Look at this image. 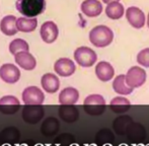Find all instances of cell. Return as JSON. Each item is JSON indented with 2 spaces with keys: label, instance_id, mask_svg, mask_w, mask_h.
Instances as JSON below:
<instances>
[{
  "label": "cell",
  "instance_id": "obj_29",
  "mask_svg": "<svg viewBox=\"0 0 149 146\" xmlns=\"http://www.w3.org/2000/svg\"><path fill=\"white\" fill-rule=\"evenodd\" d=\"M147 26L149 29V13H148V16H147Z\"/></svg>",
  "mask_w": 149,
  "mask_h": 146
},
{
  "label": "cell",
  "instance_id": "obj_18",
  "mask_svg": "<svg viewBox=\"0 0 149 146\" xmlns=\"http://www.w3.org/2000/svg\"><path fill=\"white\" fill-rule=\"evenodd\" d=\"M79 99V92L74 87H66L59 95V103L61 105H74Z\"/></svg>",
  "mask_w": 149,
  "mask_h": 146
},
{
  "label": "cell",
  "instance_id": "obj_9",
  "mask_svg": "<svg viewBox=\"0 0 149 146\" xmlns=\"http://www.w3.org/2000/svg\"><path fill=\"white\" fill-rule=\"evenodd\" d=\"M126 18L128 22L135 29H141L145 24V14L140 8L136 6H131L126 10Z\"/></svg>",
  "mask_w": 149,
  "mask_h": 146
},
{
  "label": "cell",
  "instance_id": "obj_19",
  "mask_svg": "<svg viewBox=\"0 0 149 146\" xmlns=\"http://www.w3.org/2000/svg\"><path fill=\"white\" fill-rule=\"evenodd\" d=\"M59 116L66 123H73L77 121L79 113L73 105H62L59 108Z\"/></svg>",
  "mask_w": 149,
  "mask_h": 146
},
{
  "label": "cell",
  "instance_id": "obj_12",
  "mask_svg": "<svg viewBox=\"0 0 149 146\" xmlns=\"http://www.w3.org/2000/svg\"><path fill=\"white\" fill-rule=\"evenodd\" d=\"M20 102L13 95H5L0 99V112L4 115H13L19 110Z\"/></svg>",
  "mask_w": 149,
  "mask_h": 146
},
{
  "label": "cell",
  "instance_id": "obj_27",
  "mask_svg": "<svg viewBox=\"0 0 149 146\" xmlns=\"http://www.w3.org/2000/svg\"><path fill=\"white\" fill-rule=\"evenodd\" d=\"M137 62L141 66L149 68V48L143 49L138 53L137 55Z\"/></svg>",
  "mask_w": 149,
  "mask_h": 146
},
{
  "label": "cell",
  "instance_id": "obj_5",
  "mask_svg": "<svg viewBox=\"0 0 149 146\" xmlns=\"http://www.w3.org/2000/svg\"><path fill=\"white\" fill-rule=\"evenodd\" d=\"M146 81V72L139 66H133L126 74V82L130 87H140Z\"/></svg>",
  "mask_w": 149,
  "mask_h": 146
},
{
  "label": "cell",
  "instance_id": "obj_2",
  "mask_svg": "<svg viewBox=\"0 0 149 146\" xmlns=\"http://www.w3.org/2000/svg\"><path fill=\"white\" fill-rule=\"evenodd\" d=\"M89 41L94 47L104 48L114 40V33L107 26H96L89 32Z\"/></svg>",
  "mask_w": 149,
  "mask_h": 146
},
{
  "label": "cell",
  "instance_id": "obj_14",
  "mask_svg": "<svg viewBox=\"0 0 149 146\" xmlns=\"http://www.w3.org/2000/svg\"><path fill=\"white\" fill-rule=\"evenodd\" d=\"M80 9L88 17H96L102 12V4L100 0H84L81 3Z\"/></svg>",
  "mask_w": 149,
  "mask_h": 146
},
{
  "label": "cell",
  "instance_id": "obj_26",
  "mask_svg": "<svg viewBox=\"0 0 149 146\" xmlns=\"http://www.w3.org/2000/svg\"><path fill=\"white\" fill-rule=\"evenodd\" d=\"M132 122L131 118L127 116H124V117H119L118 119L114 121V128L116 130H124V129H127L128 125Z\"/></svg>",
  "mask_w": 149,
  "mask_h": 146
},
{
  "label": "cell",
  "instance_id": "obj_13",
  "mask_svg": "<svg viewBox=\"0 0 149 146\" xmlns=\"http://www.w3.org/2000/svg\"><path fill=\"white\" fill-rule=\"evenodd\" d=\"M15 63L24 70H33L37 66V60L29 51H22L14 55Z\"/></svg>",
  "mask_w": 149,
  "mask_h": 146
},
{
  "label": "cell",
  "instance_id": "obj_20",
  "mask_svg": "<svg viewBox=\"0 0 149 146\" xmlns=\"http://www.w3.org/2000/svg\"><path fill=\"white\" fill-rule=\"evenodd\" d=\"M16 26L17 30L22 33H31L37 29L38 26V19L37 17H22L17 18L16 20Z\"/></svg>",
  "mask_w": 149,
  "mask_h": 146
},
{
  "label": "cell",
  "instance_id": "obj_3",
  "mask_svg": "<svg viewBox=\"0 0 149 146\" xmlns=\"http://www.w3.org/2000/svg\"><path fill=\"white\" fill-rule=\"evenodd\" d=\"M83 108L90 116H100L106 110V101L100 95H90L85 97Z\"/></svg>",
  "mask_w": 149,
  "mask_h": 146
},
{
  "label": "cell",
  "instance_id": "obj_11",
  "mask_svg": "<svg viewBox=\"0 0 149 146\" xmlns=\"http://www.w3.org/2000/svg\"><path fill=\"white\" fill-rule=\"evenodd\" d=\"M54 70L62 77L71 76L76 70L75 63L69 58H60L54 64Z\"/></svg>",
  "mask_w": 149,
  "mask_h": 146
},
{
  "label": "cell",
  "instance_id": "obj_28",
  "mask_svg": "<svg viewBox=\"0 0 149 146\" xmlns=\"http://www.w3.org/2000/svg\"><path fill=\"white\" fill-rule=\"evenodd\" d=\"M115 1H120V0H102V2L106 4H109V3H111V2H115Z\"/></svg>",
  "mask_w": 149,
  "mask_h": 146
},
{
  "label": "cell",
  "instance_id": "obj_25",
  "mask_svg": "<svg viewBox=\"0 0 149 146\" xmlns=\"http://www.w3.org/2000/svg\"><path fill=\"white\" fill-rule=\"evenodd\" d=\"M29 50H30V46L28 42L24 41V39H19V38L14 39L9 44V52L12 55H15L22 51H29Z\"/></svg>",
  "mask_w": 149,
  "mask_h": 146
},
{
  "label": "cell",
  "instance_id": "obj_8",
  "mask_svg": "<svg viewBox=\"0 0 149 146\" xmlns=\"http://www.w3.org/2000/svg\"><path fill=\"white\" fill-rule=\"evenodd\" d=\"M40 35L41 38L45 43L52 44L57 40L58 35H59V29L58 26L52 20L45 22L41 26L40 29Z\"/></svg>",
  "mask_w": 149,
  "mask_h": 146
},
{
  "label": "cell",
  "instance_id": "obj_10",
  "mask_svg": "<svg viewBox=\"0 0 149 146\" xmlns=\"http://www.w3.org/2000/svg\"><path fill=\"white\" fill-rule=\"evenodd\" d=\"M0 78L6 83L13 84L20 78V71L15 65L11 63L3 64L0 67Z\"/></svg>",
  "mask_w": 149,
  "mask_h": 146
},
{
  "label": "cell",
  "instance_id": "obj_23",
  "mask_svg": "<svg viewBox=\"0 0 149 146\" xmlns=\"http://www.w3.org/2000/svg\"><path fill=\"white\" fill-rule=\"evenodd\" d=\"M124 6L119 1L111 2L107 4L106 14L111 19H120L122 16H124Z\"/></svg>",
  "mask_w": 149,
  "mask_h": 146
},
{
  "label": "cell",
  "instance_id": "obj_15",
  "mask_svg": "<svg viewBox=\"0 0 149 146\" xmlns=\"http://www.w3.org/2000/svg\"><path fill=\"white\" fill-rule=\"evenodd\" d=\"M41 84L48 93H55L60 87V80L53 73H46L42 76Z\"/></svg>",
  "mask_w": 149,
  "mask_h": 146
},
{
  "label": "cell",
  "instance_id": "obj_21",
  "mask_svg": "<svg viewBox=\"0 0 149 146\" xmlns=\"http://www.w3.org/2000/svg\"><path fill=\"white\" fill-rule=\"evenodd\" d=\"M113 88L117 93L122 95H128L133 92V87H130L126 82V75H118L113 81Z\"/></svg>",
  "mask_w": 149,
  "mask_h": 146
},
{
  "label": "cell",
  "instance_id": "obj_24",
  "mask_svg": "<svg viewBox=\"0 0 149 146\" xmlns=\"http://www.w3.org/2000/svg\"><path fill=\"white\" fill-rule=\"evenodd\" d=\"M59 129V122L55 118H48L42 125V132L44 135H53Z\"/></svg>",
  "mask_w": 149,
  "mask_h": 146
},
{
  "label": "cell",
  "instance_id": "obj_17",
  "mask_svg": "<svg viewBox=\"0 0 149 146\" xmlns=\"http://www.w3.org/2000/svg\"><path fill=\"white\" fill-rule=\"evenodd\" d=\"M95 74L100 81L106 82V81H110L114 77L115 69L109 62L102 61L96 65Z\"/></svg>",
  "mask_w": 149,
  "mask_h": 146
},
{
  "label": "cell",
  "instance_id": "obj_4",
  "mask_svg": "<svg viewBox=\"0 0 149 146\" xmlns=\"http://www.w3.org/2000/svg\"><path fill=\"white\" fill-rule=\"evenodd\" d=\"M74 59L81 67H91L97 60L96 53L89 47H79L74 51Z\"/></svg>",
  "mask_w": 149,
  "mask_h": 146
},
{
  "label": "cell",
  "instance_id": "obj_22",
  "mask_svg": "<svg viewBox=\"0 0 149 146\" xmlns=\"http://www.w3.org/2000/svg\"><path fill=\"white\" fill-rule=\"evenodd\" d=\"M131 107V103L129 99L123 97H117L113 99L110 103V108L116 114H123L126 113Z\"/></svg>",
  "mask_w": 149,
  "mask_h": 146
},
{
  "label": "cell",
  "instance_id": "obj_16",
  "mask_svg": "<svg viewBox=\"0 0 149 146\" xmlns=\"http://www.w3.org/2000/svg\"><path fill=\"white\" fill-rule=\"evenodd\" d=\"M16 17L14 15H6L0 22V31L3 33L5 36H14L17 34V26H16Z\"/></svg>",
  "mask_w": 149,
  "mask_h": 146
},
{
  "label": "cell",
  "instance_id": "obj_7",
  "mask_svg": "<svg viewBox=\"0 0 149 146\" xmlns=\"http://www.w3.org/2000/svg\"><path fill=\"white\" fill-rule=\"evenodd\" d=\"M22 116L28 124H37L43 118L44 109L41 105H26Z\"/></svg>",
  "mask_w": 149,
  "mask_h": 146
},
{
  "label": "cell",
  "instance_id": "obj_6",
  "mask_svg": "<svg viewBox=\"0 0 149 146\" xmlns=\"http://www.w3.org/2000/svg\"><path fill=\"white\" fill-rule=\"evenodd\" d=\"M45 101L44 92L37 86H29L22 91L24 105H42Z\"/></svg>",
  "mask_w": 149,
  "mask_h": 146
},
{
  "label": "cell",
  "instance_id": "obj_1",
  "mask_svg": "<svg viewBox=\"0 0 149 146\" xmlns=\"http://www.w3.org/2000/svg\"><path fill=\"white\" fill-rule=\"evenodd\" d=\"M17 11L26 17H37L46 9V0H16Z\"/></svg>",
  "mask_w": 149,
  "mask_h": 146
}]
</instances>
